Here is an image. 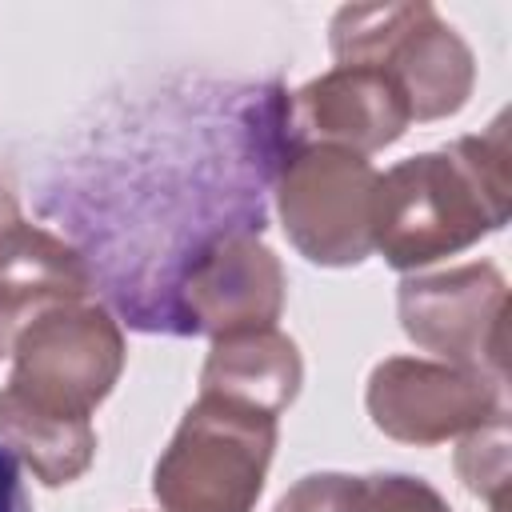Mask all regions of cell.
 I'll list each match as a JSON object with an SVG mask.
<instances>
[{
  "label": "cell",
  "mask_w": 512,
  "mask_h": 512,
  "mask_svg": "<svg viewBox=\"0 0 512 512\" xmlns=\"http://www.w3.org/2000/svg\"><path fill=\"white\" fill-rule=\"evenodd\" d=\"M364 404L372 424L400 444H444L508 416L504 376L424 356H388L372 368Z\"/></svg>",
  "instance_id": "obj_7"
},
{
  "label": "cell",
  "mask_w": 512,
  "mask_h": 512,
  "mask_svg": "<svg viewBox=\"0 0 512 512\" xmlns=\"http://www.w3.org/2000/svg\"><path fill=\"white\" fill-rule=\"evenodd\" d=\"M0 512H32V496L24 488L20 460L0 444Z\"/></svg>",
  "instance_id": "obj_17"
},
{
  "label": "cell",
  "mask_w": 512,
  "mask_h": 512,
  "mask_svg": "<svg viewBox=\"0 0 512 512\" xmlns=\"http://www.w3.org/2000/svg\"><path fill=\"white\" fill-rule=\"evenodd\" d=\"M96 292L92 268L80 248L24 216L0 228V304L8 312L32 316L48 304L88 300Z\"/></svg>",
  "instance_id": "obj_12"
},
{
  "label": "cell",
  "mask_w": 512,
  "mask_h": 512,
  "mask_svg": "<svg viewBox=\"0 0 512 512\" xmlns=\"http://www.w3.org/2000/svg\"><path fill=\"white\" fill-rule=\"evenodd\" d=\"M0 444L48 488L80 480L96 456L92 420L48 412L8 384L0 388Z\"/></svg>",
  "instance_id": "obj_13"
},
{
  "label": "cell",
  "mask_w": 512,
  "mask_h": 512,
  "mask_svg": "<svg viewBox=\"0 0 512 512\" xmlns=\"http://www.w3.org/2000/svg\"><path fill=\"white\" fill-rule=\"evenodd\" d=\"M8 356L12 392L48 412L88 420L124 372V332L100 300L48 304L16 328Z\"/></svg>",
  "instance_id": "obj_5"
},
{
  "label": "cell",
  "mask_w": 512,
  "mask_h": 512,
  "mask_svg": "<svg viewBox=\"0 0 512 512\" xmlns=\"http://www.w3.org/2000/svg\"><path fill=\"white\" fill-rule=\"evenodd\" d=\"M12 220H20V204H16V196L0 184V228H4V224H12Z\"/></svg>",
  "instance_id": "obj_19"
},
{
  "label": "cell",
  "mask_w": 512,
  "mask_h": 512,
  "mask_svg": "<svg viewBox=\"0 0 512 512\" xmlns=\"http://www.w3.org/2000/svg\"><path fill=\"white\" fill-rule=\"evenodd\" d=\"M456 476L472 496H484L492 512H504L508 500V416H496L456 444Z\"/></svg>",
  "instance_id": "obj_14"
},
{
  "label": "cell",
  "mask_w": 512,
  "mask_h": 512,
  "mask_svg": "<svg viewBox=\"0 0 512 512\" xmlns=\"http://www.w3.org/2000/svg\"><path fill=\"white\" fill-rule=\"evenodd\" d=\"M284 88L188 80L132 96L84 128L44 180L108 304L140 332L176 336V288L232 232H264L284 164Z\"/></svg>",
  "instance_id": "obj_1"
},
{
  "label": "cell",
  "mask_w": 512,
  "mask_h": 512,
  "mask_svg": "<svg viewBox=\"0 0 512 512\" xmlns=\"http://www.w3.org/2000/svg\"><path fill=\"white\" fill-rule=\"evenodd\" d=\"M348 492V472H308L300 476L272 512H340Z\"/></svg>",
  "instance_id": "obj_16"
},
{
  "label": "cell",
  "mask_w": 512,
  "mask_h": 512,
  "mask_svg": "<svg viewBox=\"0 0 512 512\" xmlns=\"http://www.w3.org/2000/svg\"><path fill=\"white\" fill-rule=\"evenodd\" d=\"M340 512H452V508L420 476L372 472V476H348V492H344Z\"/></svg>",
  "instance_id": "obj_15"
},
{
  "label": "cell",
  "mask_w": 512,
  "mask_h": 512,
  "mask_svg": "<svg viewBox=\"0 0 512 512\" xmlns=\"http://www.w3.org/2000/svg\"><path fill=\"white\" fill-rule=\"evenodd\" d=\"M280 420L236 400L196 396L152 468L160 512H252Z\"/></svg>",
  "instance_id": "obj_4"
},
{
  "label": "cell",
  "mask_w": 512,
  "mask_h": 512,
  "mask_svg": "<svg viewBox=\"0 0 512 512\" xmlns=\"http://www.w3.org/2000/svg\"><path fill=\"white\" fill-rule=\"evenodd\" d=\"M404 336L444 364L504 376L508 284L496 264L476 260L432 276H408L396 292Z\"/></svg>",
  "instance_id": "obj_8"
},
{
  "label": "cell",
  "mask_w": 512,
  "mask_h": 512,
  "mask_svg": "<svg viewBox=\"0 0 512 512\" xmlns=\"http://www.w3.org/2000/svg\"><path fill=\"white\" fill-rule=\"evenodd\" d=\"M300 384H304L300 348L280 328H248V332L216 336L200 368V396L236 400L276 420L296 400Z\"/></svg>",
  "instance_id": "obj_11"
},
{
  "label": "cell",
  "mask_w": 512,
  "mask_h": 512,
  "mask_svg": "<svg viewBox=\"0 0 512 512\" xmlns=\"http://www.w3.org/2000/svg\"><path fill=\"white\" fill-rule=\"evenodd\" d=\"M412 124L404 88L364 64H336L324 76L284 96L288 148L332 144L356 156H372L396 144Z\"/></svg>",
  "instance_id": "obj_10"
},
{
  "label": "cell",
  "mask_w": 512,
  "mask_h": 512,
  "mask_svg": "<svg viewBox=\"0 0 512 512\" xmlns=\"http://www.w3.org/2000/svg\"><path fill=\"white\" fill-rule=\"evenodd\" d=\"M336 64L388 72L412 108V120L456 116L476 84V60L464 36L424 0L416 4H344L328 24Z\"/></svg>",
  "instance_id": "obj_3"
},
{
  "label": "cell",
  "mask_w": 512,
  "mask_h": 512,
  "mask_svg": "<svg viewBox=\"0 0 512 512\" xmlns=\"http://www.w3.org/2000/svg\"><path fill=\"white\" fill-rule=\"evenodd\" d=\"M376 168L332 144L292 148L272 180L288 244L320 268H352L372 256Z\"/></svg>",
  "instance_id": "obj_6"
},
{
  "label": "cell",
  "mask_w": 512,
  "mask_h": 512,
  "mask_svg": "<svg viewBox=\"0 0 512 512\" xmlns=\"http://www.w3.org/2000/svg\"><path fill=\"white\" fill-rule=\"evenodd\" d=\"M16 328H20V316L16 312H8L4 304H0V360L12 352V340H16Z\"/></svg>",
  "instance_id": "obj_18"
},
{
  "label": "cell",
  "mask_w": 512,
  "mask_h": 512,
  "mask_svg": "<svg viewBox=\"0 0 512 512\" xmlns=\"http://www.w3.org/2000/svg\"><path fill=\"white\" fill-rule=\"evenodd\" d=\"M512 208L508 116L448 148L416 152L376 176L372 252L396 272H416L500 232Z\"/></svg>",
  "instance_id": "obj_2"
},
{
  "label": "cell",
  "mask_w": 512,
  "mask_h": 512,
  "mask_svg": "<svg viewBox=\"0 0 512 512\" xmlns=\"http://www.w3.org/2000/svg\"><path fill=\"white\" fill-rule=\"evenodd\" d=\"M288 280L280 256L256 232H232L208 244L176 288V336H228L276 328Z\"/></svg>",
  "instance_id": "obj_9"
}]
</instances>
